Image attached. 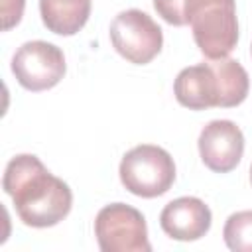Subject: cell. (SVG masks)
<instances>
[{
  "label": "cell",
  "mask_w": 252,
  "mask_h": 252,
  "mask_svg": "<svg viewBox=\"0 0 252 252\" xmlns=\"http://www.w3.org/2000/svg\"><path fill=\"white\" fill-rule=\"evenodd\" d=\"M250 53H252V47H250Z\"/></svg>",
  "instance_id": "9a60e30c"
},
{
  "label": "cell",
  "mask_w": 252,
  "mask_h": 252,
  "mask_svg": "<svg viewBox=\"0 0 252 252\" xmlns=\"http://www.w3.org/2000/svg\"><path fill=\"white\" fill-rule=\"evenodd\" d=\"M250 181H252V165H250Z\"/></svg>",
  "instance_id": "5bb4252c"
},
{
  "label": "cell",
  "mask_w": 252,
  "mask_h": 252,
  "mask_svg": "<svg viewBox=\"0 0 252 252\" xmlns=\"http://www.w3.org/2000/svg\"><path fill=\"white\" fill-rule=\"evenodd\" d=\"M211 209L197 197H179L169 201L161 215L159 226L173 240H199L211 228Z\"/></svg>",
  "instance_id": "9c48e42d"
},
{
  "label": "cell",
  "mask_w": 252,
  "mask_h": 252,
  "mask_svg": "<svg viewBox=\"0 0 252 252\" xmlns=\"http://www.w3.org/2000/svg\"><path fill=\"white\" fill-rule=\"evenodd\" d=\"M118 173L122 185L132 195L154 199L171 189L175 181V163L163 148L142 144L124 154Z\"/></svg>",
  "instance_id": "3957f363"
},
{
  "label": "cell",
  "mask_w": 252,
  "mask_h": 252,
  "mask_svg": "<svg viewBox=\"0 0 252 252\" xmlns=\"http://www.w3.org/2000/svg\"><path fill=\"white\" fill-rule=\"evenodd\" d=\"M2 187L12 197L20 220L33 228L55 226L73 207L69 185L32 154H20L8 161Z\"/></svg>",
  "instance_id": "6da1fadb"
},
{
  "label": "cell",
  "mask_w": 252,
  "mask_h": 252,
  "mask_svg": "<svg viewBox=\"0 0 252 252\" xmlns=\"http://www.w3.org/2000/svg\"><path fill=\"white\" fill-rule=\"evenodd\" d=\"M43 26L57 35H75L91 16V0H39Z\"/></svg>",
  "instance_id": "30bf717a"
},
{
  "label": "cell",
  "mask_w": 252,
  "mask_h": 252,
  "mask_svg": "<svg viewBox=\"0 0 252 252\" xmlns=\"http://www.w3.org/2000/svg\"><path fill=\"white\" fill-rule=\"evenodd\" d=\"M185 2L187 0H154L158 16H161L171 26H187L185 22Z\"/></svg>",
  "instance_id": "7c38bea8"
},
{
  "label": "cell",
  "mask_w": 252,
  "mask_h": 252,
  "mask_svg": "<svg viewBox=\"0 0 252 252\" xmlns=\"http://www.w3.org/2000/svg\"><path fill=\"white\" fill-rule=\"evenodd\" d=\"M94 236L102 252L152 250L144 215L126 203H110L96 213Z\"/></svg>",
  "instance_id": "277c9868"
},
{
  "label": "cell",
  "mask_w": 252,
  "mask_h": 252,
  "mask_svg": "<svg viewBox=\"0 0 252 252\" xmlns=\"http://www.w3.org/2000/svg\"><path fill=\"white\" fill-rule=\"evenodd\" d=\"M222 238L234 252H252V211L232 213L224 222Z\"/></svg>",
  "instance_id": "8fae6325"
},
{
  "label": "cell",
  "mask_w": 252,
  "mask_h": 252,
  "mask_svg": "<svg viewBox=\"0 0 252 252\" xmlns=\"http://www.w3.org/2000/svg\"><path fill=\"white\" fill-rule=\"evenodd\" d=\"M26 0H2V30L8 32L20 24Z\"/></svg>",
  "instance_id": "4fadbf2b"
},
{
  "label": "cell",
  "mask_w": 252,
  "mask_h": 252,
  "mask_svg": "<svg viewBox=\"0 0 252 252\" xmlns=\"http://www.w3.org/2000/svg\"><path fill=\"white\" fill-rule=\"evenodd\" d=\"M65 69L63 51L57 45L41 39L26 41L12 57V73L16 81L32 93L55 87L63 79Z\"/></svg>",
  "instance_id": "8992f818"
},
{
  "label": "cell",
  "mask_w": 252,
  "mask_h": 252,
  "mask_svg": "<svg viewBox=\"0 0 252 252\" xmlns=\"http://www.w3.org/2000/svg\"><path fill=\"white\" fill-rule=\"evenodd\" d=\"M185 22L201 53L211 59H224L238 43V18L234 0H187Z\"/></svg>",
  "instance_id": "7a4b0ae2"
},
{
  "label": "cell",
  "mask_w": 252,
  "mask_h": 252,
  "mask_svg": "<svg viewBox=\"0 0 252 252\" xmlns=\"http://www.w3.org/2000/svg\"><path fill=\"white\" fill-rule=\"evenodd\" d=\"M173 94L177 102L189 110L220 108L222 91L215 61L181 69L173 81Z\"/></svg>",
  "instance_id": "ba28073f"
},
{
  "label": "cell",
  "mask_w": 252,
  "mask_h": 252,
  "mask_svg": "<svg viewBox=\"0 0 252 252\" xmlns=\"http://www.w3.org/2000/svg\"><path fill=\"white\" fill-rule=\"evenodd\" d=\"M108 33L112 47L134 65L150 63L154 57H158L163 45L161 28L154 22L152 16L136 8L114 16Z\"/></svg>",
  "instance_id": "5b68a950"
},
{
  "label": "cell",
  "mask_w": 252,
  "mask_h": 252,
  "mask_svg": "<svg viewBox=\"0 0 252 252\" xmlns=\"http://www.w3.org/2000/svg\"><path fill=\"white\" fill-rule=\"evenodd\" d=\"M197 144L203 163L215 173L232 171L244 154V134L232 120H211Z\"/></svg>",
  "instance_id": "52a82bcc"
}]
</instances>
